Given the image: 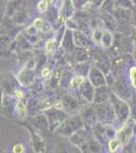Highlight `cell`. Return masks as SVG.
<instances>
[{
	"mask_svg": "<svg viewBox=\"0 0 136 153\" xmlns=\"http://www.w3.org/2000/svg\"><path fill=\"white\" fill-rule=\"evenodd\" d=\"M62 46L66 50H70L71 48H73L74 46V41H73V31H71L70 29H67L64 34L63 40H62Z\"/></svg>",
	"mask_w": 136,
	"mask_h": 153,
	"instance_id": "ac0fdd59",
	"label": "cell"
},
{
	"mask_svg": "<svg viewBox=\"0 0 136 153\" xmlns=\"http://www.w3.org/2000/svg\"><path fill=\"white\" fill-rule=\"evenodd\" d=\"M98 106L96 107V118H98L99 123L105 125V126H109L112 125L114 118L116 117L115 110H114L113 104L112 102H106L104 103H100V104H96Z\"/></svg>",
	"mask_w": 136,
	"mask_h": 153,
	"instance_id": "3957f363",
	"label": "cell"
},
{
	"mask_svg": "<svg viewBox=\"0 0 136 153\" xmlns=\"http://www.w3.org/2000/svg\"><path fill=\"white\" fill-rule=\"evenodd\" d=\"M34 26L36 27V28H38V29H42L43 28V26H44V21H43V19H41V18H38V19H36L34 21Z\"/></svg>",
	"mask_w": 136,
	"mask_h": 153,
	"instance_id": "836d02e7",
	"label": "cell"
},
{
	"mask_svg": "<svg viewBox=\"0 0 136 153\" xmlns=\"http://www.w3.org/2000/svg\"><path fill=\"white\" fill-rule=\"evenodd\" d=\"M124 65H125V56H117L114 58V61L112 63V73L115 75V76H119L123 75L124 71Z\"/></svg>",
	"mask_w": 136,
	"mask_h": 153,
	"instance_id": "2e32d148",
	"label": "cell"
},
{
	"mask_svg": "<svg viewBox=\"0 0 136 153\" xmlns=\"http://www.w3.org/2000/svg\"><path fill=\"white\" fill-rule=\"evenodd\" d=\"M103 35H104L103 30L96 28L91 32V40H93V43H96V45H101V43H102V39H103Z\"/></svg>",
	"mask_w": 136,
	"mask_h": 153,
	"instance_id": "d4e9b609",
	"label": "cell"
},
{
	"mask_svg": "<svg viewBox=\"0 0 136 153\" xmlns=\"http://www.w3.org/2000/svg\"><path fill=\"white\" fill-rule=\"evenodd\" d=\"M74 7L79 9H85V5H90L91 4V0H72ZM93 5V4H91Z\"/></svg>",
	"mask_w": 136,
	"mask_h": 153,
	"instance_id": "f546056e",
	"label": "cell"
},
{
	"mask_svg": "<svg viewBox=\"0 0 136 153\" xmlns=\"http://www.w3.org/2000/svg\"><path fill=\"white\" fill-rule=\"evenodd\" d=\"M37 30H39V29L36 28L34 25L31 27H29V28L26 29V35H35V34L37 33Z\"/></svg>",
	"mask_w": 136,
	"mask_h": 153,
	"instance_id": "8d00e7d4",
	"label": "cell"
},
{
	"mask_svg": "<svg viewBox=\"0 0 136 153\" xmlns=\"http://www.w3.org/2000/svg\"><path fill=\"white\" fill-rule=\"evenodd\" d=\"M111 95H112V91H111V88L109 85L96 87L93 103L95 104H100V103L106 102L111 98Z\"/></svg>",
	"mask_w": 136,
	"mask_h": 153,
	"instance_id": "30bf717a",
	"label": "cell"
},
{
	"mask_svg": "<svg viewBox=\"0 0 136 153\" xmlns=\"http://www.w3.org/2000/svg\"><path fill=\"white\" fill-rule=\"evenodd\" d=\"M131 23L133 24V26L136 27V5H134L132 9V22Z\"/></svg>",
	"mask_w": 136,
	"mask_h": 153,
	"instance_id": "f35d334b",
	"label": "cell"
},
{
	"mask_svg": "<svg viewBox=\"0 0 136 153\" xmlns=\"http://www.w3.org/2000/svg\"><path fill=\"white\" fill-rule=\"evenodd\" d=\"M90 54L88 51H86L85 47H76L74 50V58L77 62H85L90 58Z\"/></svg>",
	"mask_w": 136,
	"mask_h": 153,
	"instance_id": "d6986e66",
	"label": "cell"
},
{
	"mask_svg": "<svg viewBox=\"0 0 136 153\" xmlns=\"http://www.w3.org/2000/svg\"><path fill=\"white\" fill-rule=\"evenodd\" d=\"M85 76H75L72 80L70 81V86L71 88H78L80 87V85L85 82Z\"/></svg>",
	"mask_w": 136,
	"mask_h": 153,
	"instance_id": "83f0119b",
	"label": "cell"
},
{
	"mask_svg": "<svg viewBox=\"0 0 136 153\" xmlns=\"http://www.w3.org/2000/svg\"><path fill=\"white\" fill-rule=\"evenodd\" d=\"M114 87H115V93L119 97L123 98V99H130V98H132V91H131L129 85L127 84V81L125 80L123 75L116 78V82L114 84Z\"/></svg>",
	"mask_w": 136,
	"mask_h": 153,
	"instance_id": "8992f818",
	"label": "cell"
},
{
	"mask_svg": "<svg viewBox=\"0 0 136 153\" xmlns=\"http://www.w3.org/2000/svg\"><path fill=\"white\" fill-rule=\"evenodd\" d=\"M29 122L33 125V127L38 132L41 133H47L50 129V124H49V120L45 114H39L35 115V117L29 118Z\"/></svg>",
	"mask_w": 136,
	"mask_h": 153,
	"instance_id": "ba28073f",
	"label": "cell"
},
{
	"mask_svg": "<svg viewBox=\"0 0 136 153\" xmlns=\"http://www.w3.org/2000/svg\"><path fill=\"white\" fill-rule=\"evenodd\" d=\"M114 40H115V38H114V36L112 35V32L106 30V31L104 32L102 43H101V45H102L105 49H109L111 46L113 45Z\"/></svg>",
	"mask_w": 136,
	"mask_h": 153,
	"instance_id": "7402d4cb",
	"label": "cell"
},
{
	"mask_svg": "<svg viewBox=\"0 0 136 153\" xmlns=\"http://www.w3.org/2000/svg\"><path fill=\"white\" fill-rule=\"evenodd\" d=\"M81 117L83 118L85 123L86 124H93L96 118V109H91L90 107H85L82 111V114H81Z\"/></svg>",
	"mask_w": 136,
	"mask_h": 153,
	"instance_id": "ffe728a7",
	"label": "cell"
},
{
	"mask_svg": "<svg viewBox=\"0 0 136 153\" xmlns=\"http://www.w3.org/2000/svg\"><path fill=\"white\" fill-rule=\"evenodd\" d=\"M55 47H56V41H55V39H50V40L47 41L46 46H45V49H46V51L49 54H51V53L54 52V50H55Z\"/></svg>",
	"mask_w": 136,
	"mask_h": 153,
	"instance_id": "1f68e13d",
	"label": "cell"
},
{
	"mask_svg": "<svg viewBox=\"0 0 136 153\" xmlns=\"http://www.w3.org/2000/svg\"><path fill=\"white\" fill-rule=\"evenodd\" d=\"M32 132V139H33V144H34V150L36 152H43L45 151V143L44 140L37 134L36 132Z\"/></svg>",
	"mask_w": 136,
	"mask_h": 153,
	"instance_id": "e0dca14e",
	"label": "cell"
},
{
	"mask_svg": "<svg viewBox=\"0 0 136 153\" xmlns=\"http://www.w3.org/2000/svg\"><path fill=\"white\" fill-rule=\"evenodd\" d=\"M80 94L81 97L85 99L86 102H93L95 99V86L93 85V83L90 80H85V82L80 85Z\"/></svg>",
	"mask_w": 136,
	"mask_h": 153,
	"instance_id": "8fae6325",
	"label": "cell"
},
{
	"mask_svg": "<svg viewBox=\"0 0 136 153\" xmlns=\"http://www.w3.org/2000/svg\"><path fill=\"white\" fill-rule=\"evenodd\" d=\"M102 12H110L113 13L115 9V0H105L103 5L100 7Z\"/></svg>",
	"mask_w": 136,
	"mask_h": 153,
	"instance_id": "484cf974",
	"label": "cell"
},
{
	"mask_svg": "<svg viewBox=\"0 0 136 153\" xmlns=\"http://www.w3.org/2000/svg\"><path fill=\"white\" fill-rule=\"evenodd\" d=\"M18 82L21 84V85H31V84L34 83L35 80V76H34V71L33 68H29L26 66L24 70H23L19 73L18 76Z\"/></svg>",
	"mask_w": 136,
	"mask_h": 153,
	"instance_id": "9a60e30c",
	"label": "cell"
},
{
	"mask_svg": "<svg viewBox=\"0 0 136 153\" xmlns=\"http://www.w3.org/2000/svg\"><path fill=\"white\" fill-rule=\"evenodd\" d=\"M63 106L67 111H72V110L75 109L77 107V100H76L75 97L71 95H66L64 96L63 100Z\"/></svg>",
	"mask_w": 136,
	"mask_h": 153,
	"instance_id": "44dd1931",
	"label": "cell"
},
{
	"mask_svg": "<svg viewBox=\"0 0 136 153\" xmlns=\"http://www.w3.org/2000/svg\"><path fill=\"white\" fill-rule=\"evenodd\" d=\"M24 148L21 144H16V145H14L13 148H12V151H13L14 153H21V152L24 151Z\"/></svg>",
	"mask_w": 136,
	"mask_h": 153,
	"instance_id": "e575fe53",
	"label": "cell"
},
{
	"mask_svg": "<svg viewBox=\"0 0 136 153\" xmlns=\"http://www.w3.org/2000/svg\"><path fill=\"white\" fill-rule=\"evenodd\" d=\"M110 100L113 104L114 110H115L116 117H117L118 120L121 124H125L131 114V109L129 105H128V103L123 98L119 97L115 92H112Z\"/></svg>",
	"mask_w": 136,
	"mask_h": 153,
	"instance_id": "7a4b0ae2",
	"label": "cell"
},
{
	"mask_svg": "<svg viewBox=\"0 0 136 153\" xmlns=\"http://www.w3.org/2000/svg\"><path fill=\"white\" fill-rule=\"evenodd\" d=\"M48 9V1L47 0H41L38 3V10L40 12H45Z\"/></svg>",
	"mask_w": 136,
	"mask_h": 153,
	"instance_id": "d6a6232c",
	"label": "cell"
},
{
	"mask_svg": "<svg viewBox=\"0 0 136 153\" xmlns=\"http://www.w3.org/2000/svg\"><path fill=\"white\" fill-rule=\"evenodd\" d=\"M45 114L47 115L50 124V130H55L59 127L64 120H66V113L57 107H50V109L45 110Z\"/></svg>",
	"mask_w": 136,
	"mask_h": 153,
	"instance_id": "5b68a950",
	"label": "cell"
},
{
	"mask_svg": "<svg viewBox=\"0 0 136 153\" xmlns=\"http://www.w3.org/2000/svg\"><path fill=\"white\" fill-rule=\"evenodd\" d=\"M133 137V128L130 125L123 126L117 132L116 138L121 142L122 145H127Z\"/></svg>",
	"mask_w": 136,
	"mask_h": 153,
	"instance_id": "4fadbf2b",
	"label": "cell"
},
{
	"mask_svg": "<svg viewBox=\"0 0 136 153\" xmlns=\"http://www.w3.org/2000/svg\"><path fill=\"white\" fill-rule=\"evenodd\" d=\"M90 35H86L85 31H80V30H76L73 31V41L74 45L76 47H90L91 45V41L90 40ZM91 38V37H90Z\"/></svg>",
	"mask_w": 136,
	"mask_h": 153,
	"instance_id": "7c38bea8",
	"label": "cell"
},
{
	"mask_svg": "<svg viewBox=\"0 0 136 153\" xmlns=\"http://www.w3.org/2000/svg\"><path fill=\"white\" fill-rule=\"evenodd\" d=\"M133 1V3H134V5H136V0H132Z\"/></svg>",
	"mask_w": 136,
	"mask_h": 153,
	"instance_id": "ab89813d",
	"label": "cell"
},
{
	"mask_svg": "<svg viewBox=\"0 0 136 153\" xmlns=\"http://www.w3.org/2000/svg\"><path fill=\"white\" fill-rule=\"evenodd\" d=\"M121 145L122 144H121V142L117 139V138H116V139H111L108 143L109 150H110L111 152H116Z\"/></svg>",
	"mask_w": 136,
	"mask_h": 153,
	"instance_id": "f1b7e54d",
	"label": "cell"
},
{
	"mask_svg": "<svg viewBox=\"0 0 136 153\" xmlns=\"http://www.w3.org/2000/svg\"><path fill=\"white\" fill-rule=\"evenodd\" d=\"M101 19H102V22H103L104 27H105L106 30H108V31L113 32L117 29L118 21L113 13H110V12H102V13H101Z\"/></svg>",
	"mask_w": 136,
	"mask_h": 153,
	"instance_id": "5bb4252c",
	"label": "cell"
},
{
	"mask_svg": "<svg viewBox=\"0 0 136 153\" xmlns=\"http://www.w3.org/2000/svg\"><path fill=\"white\" fill-rule=\"evenodd\" d=\"M41 74H42V76H43V78H48V76H50V75H51V71L48 66H45V68L42 70Z\"/></svg>",
	"mask_w": 136,
	"mask_h": 153,
	"instance_id": "d590c367",
	"label": "cell"
},
{
	"mask_svg": "<svg viewBox=\"0 0 136 153\" xmlns=\"http://www.w3.org/2000/svg\"><path fill=\"white\" fill-rule=\"evenodd\" d=\"M115 7H122V8L133 9L134 3L132 0H115Z\"/></svg>",
	"mask_w": 136,
	"mask_h": 153,
	"instance_id": "4316f807",
	"label": "cell"
},
{
	"mask_svg": "<svg viewBox=\"0 0 136 153\" xmlns=\"http://www.w3.org/2000/svg\"><path fill=\"white\" fill-rule=\"evenodd\" d=\"M90 70V66L86 65L85 62H78L75 66V71L78 76H88Z\"/></svg>",
	"mask_w": 136,
	"mask_h": 153,
	"instance_id": "cb8c5ba5",
	"label": "cell"
},
{
	"mask_svg": "<svg viewBox=\"0 0 136 153\" xmlns=\"http://www.w3.org/2000/svg\"><path fill=\"white\" fill-rule=\"evenodd\" d=\"M90 54L96 66H98L101 71H103L105 73V75L110 73L112 66H111V62L109 60L108 54L98 50H91V52H90Z\"/></svg>",
	"mask_w": 136,
	"mask_h": 153,
	"instance_id": "277c9868",
	"label": "cell"
},
{
	"mask_svg": "<svg viewBox=\"0 0 136 153\" xmlns=\"http://www.w3.org/2000/svg\"><path fill=\"white\" fill-rule=\"evenodd\" d=\"M104 2H105V0H91V4L96 8H100L103 5Z\"/></svg>",
	"mask_w": 136,
	"mask_h": 153,
	"instance_id": "74e56055",
	"label": "cell"
},
{
	"mask_svg": "<svg viewBox=\"0 0 136 153\" xmlns=\"http://www.w3.org/2000/svg\"><path fill=\"white\" fill-rule=\"evenodd\" d=\"M113 14L117 19L118 24L122 25V26L123 25L126 26L130 22H132V9L122 8V7H115Z\"/></svg>",
	"mask_w": 136,
	"mask_h": 153,
	"instance_id": "9c48e42d",
	"label": "cell"
},
{
	"mask_svg": "<svg viewBox=\"0 0 136 153\" xmlns=\"http://www.w3.org/2000/svg\"><path fill=\"white\" fill-rule=\"evenodd\" d=\"M88 80L93 83L95 87H100V86H105L107 84V79L106 75L103 71H101L98 66L91 65L90 73H88Z\"/></svg>",
	"mask_w": 136,
	"mask_h": 153,
	"instance_id": "52a82bcc",
	"label": "cell"
},
{
	"mask_svg": "<svg viewBox=\"0 0 136 153\" xmlns=\"http://www.w3.org/2000/svg\"><path fill=\"white\" fill-rule=\"evenodd\" d=\"M15 111L17 114V117L19 120H24L26 117V112H28V108L24 104V102L21 100H18L15 104Z\"/></svg>",
	"mask_w": 136,
	"mask_h": 153,
	"instance_id": "603a6c76",
	"label": "cell"
},
{
	"mask_svg": "<svg viewBox=\"0 0 136 153\" xmlns=\"http://www.w3.org/2000/svg\"><path fill=\"white\" fill-rule=\"evenodd\" d=\"M129 78H130L131 86L134 89H136V66H131L130 68Z\"/></svg>",
	"mask_w": 136,
	"mask_h": 153,
	"instance_id": "4dcf8cb0",
	"label": "cell"
},
{
	"mask_svg": "<svg viewBox=\"0 0 136 153\" xmlns=\"http://www.w3.org/2000/svg\"><path fill=\"white\" fill-rule=\"evenodd\" d=\"M83 124H85V120L82 117L74 115V117L66 118L56 130L58 134L62 135L64 137H70L78 130L82 129Z\"/></svg>",
	"mask_w": 136,
	"mask_h": 153,
	"instance_id": "6da1fadb",
	"label": "cell"
}]
</instances>
